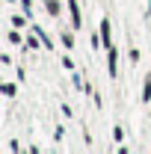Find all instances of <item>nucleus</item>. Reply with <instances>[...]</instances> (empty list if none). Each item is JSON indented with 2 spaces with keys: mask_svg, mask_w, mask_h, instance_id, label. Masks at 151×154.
<instances>
[{
  "mask_svg": "<svg viewBox=\"0 0 151 154\" xmlns=\"http://www.w3.org/2000/svg\"><path fill=\"white\" fill-rule=\"evenodd\" d=\"M107 74H110V80L119 77V48L116 45L107 48Z\"/></svg>",
  "mask_w": 151,
  "mask_h": 154,
  "instance_id": "obj_1",
  "label": "nucleus"
},
{
  "mask_svg": "<svg viewBox=\"0 0 151 154\" xmlns=\"http://www.w3.org/2000/svg\"><path fill=\"white\" fill-rule=\"evenodd\" d=\"M68 12H71V27L74 30H80V6H77V0H68Z\"/></svg>",
  "mask_w": 151,
  "mask_h": 154,
  "instance_id": "obj_2",
  "label": "nucleus"
},
{
  "mask_svg": "<svg viewBox=\"0 0 151 154\" xmlns=\"http://www.w3.org/2000/svg\"><path fill=\"white\" fill-rule=\"evenodd\" d=\"M101 38H104V48H110V45H113V36H110V21H107V18L101 21Z\"/></svg>",
  "mask_w": 151,
  "mask_h": 154,
  "instance_id": "obj_3",
  "label": "nucleus"
},
{
  "mask_svg": "<svg viewBox=\"0 0 151 154\" xmlns=\"http://www.w3.org/2000/svg\"><path fill=\"white\" fill-rule=\"evenodd\" d=\"M12 27H15V30H24V27H27V24H30V15H27V18H24V15H12Z\"/></svg>",
  "mask_w": 151,
  "mask_h": 154,
  "instance_id": "obj_4",
  "label": "nucleus"
},
{
  "mask_svg": "<svg viewBox=\"0 0 151 154\" xmlns=\"http://www.w3.org/2000/svg\"><path fill=\"white\" fill-rule=\"evenodd\" d=\"M59 42H62V48H65V51H74V33H62Z\"/></svg>",
  "mask_w": 151,
  "mask_h": 154,
  "instance_id": "obj_5",
  "label": "nucleus"
},
{
  "mask_svg": "<svg viewBox=\"0 0 151 154\" xmlns=\"http://www.w3.org/2000/svg\"><path fill=\"white\" fill-rule=\"evenodd\" d=\"M151 101V74H145V89H142V104Z\"/></svg>",
  "mask_w": 151,
  "mask_h": 154,
  "instance_id": "obj_6",
  "label": "nucleus"
},
{
  "mask_svg": "<svg viewBox=\"0 0 151 154\" xmlns=\"http://www.w3.org/2000/svg\"><path fill=\"white\" fill-rule=\"evenodd\" d=\"M39 38H42L39 33H36V36H30V38H27V48H30V51H36V48H45V45H39Z\"/></svg>",
  "mask_w": 151,
  "mask_h": 154,
  "instance_id": "obj_7",
  "label": "nucleus"
},
{
  "mask_svg": "<svg viewBox=\"0 0 151 154\" xmlns=\"http://www.w3.org/2000/svg\"><path fill=\"white\" fill-rule=\"evenodd\" d=\"M3 95H6V98H15V83H3Z\"/></svg>",
  "mask_w": 151,
  "mask_h": 154,
  "instance_id": "obj_8",
  "label": "nucleus"
},
{
  "mask_svg": "<svg viewBox=\"0 0 151 154\" xmlns=\"http://www.w3.org/2000/svg\"><path fill=\"white\" fill-rule=\"evenodd\" d=\"M9 42H12V45H21V33H18V30H15V27L9 30Z\"/></svg>",
  "mask_w": 151,
  "mask_h": 154,
  "instance_id": "obj_9",
  "label": "nucleus"
},
{
  "mask_svg": "<svg viewBox=\"0 0 151 154\" xmlns=\"http://www.w3.org/2000/svg\"><path fill=\"white\" fill-rule=\"evenodd\" d=\"M113 139H116V142H122V139H125V131H122L119 125H116V128H113Z\"/></svg>",
  "mask_w": 151,
  "mask_h": 154,
  "instance_id": "obj_10",
  "label": "nucleus"
},
{
  "mask_svg": "<svg viewBox=\"0 0 151 154\" xmlns=\"http://www.w3.org/2000/svg\"><path fill=\"white\" fill-rule=\"evenodd\" d=\"M21 9H24L27 15H33V0H21Z\"/></svg>",
  "mask_w": 151,
  "mask_h": 154,
  "instance_id": "obj_11",
  "label": "nucleus"
},
{
  "mask_svg": "<svg viewBox=\"0 0 151 154\" xmlns=\"http://www.w3.org/2000/svg\"><path fill=\"white\" fill-rule=\"evenodd\" d=\"M62 68H68V71H74V62H71V57H62Z\"/></svg>",
  "mask_w": 151,
  "mask_h": 154,
  "instance_id": "obj_12",
  "label": "nucleus"
}]
</instances>
